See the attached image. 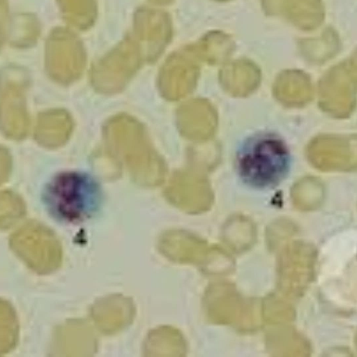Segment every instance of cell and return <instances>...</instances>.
Returning <instances> with one entry per match:
<instances>
[{
	"mask_svg": "<svg viewBox=\"0 0 357 357\" xmlns=\"http://www.w3.org/2000/svg\"><path fill=\"white\" fill-rule=\"evenodd\" d=\"M29 126L24 89L16 84L4 86L0 91V128L9 137L21 139Z\"/></svg>",
	"mask_w": 357,
	"mask_h": 357,
	"instance_id": "277c9868",
	"label": "cell"
},
{
	"mask_svg": "<svg viewBox=\"0 0 357 357\" xmlns=\"http://www.w3.org/2000/svg\"><path fill=\"white\" fill-rule=\"evenodd\" d=\"M70 128V119L66 113L61 110L47 112L38 119L36 138L43 146H57L66 141Z\"/></svg>",
	"mask_w": 357,
	"mask_h": 357,
	"instance_id": "5b68a950",
	"label": "cell"
},
{
	"mask_svg": "<svg viewBox=\"0 0 357 357\" xmlns=\"http://www.w3.org/2000/svg\"><path fill=\"white\" fill-rule=\"evenodd\" d=\"M11 245L15 252L32 268L47 273L54 265L56 247L51 234L44 227L29 224L14 234Z\"/></svg>",
	"mask_w": 357,
	"mask_h": 357,
	"instance_id": "3957f363",
	"label": "cell"
},
{
	"mask_svg": "<svg viewBox=\"0 0 357 357\" xmlns=\"http://www.w3.org/2000/svg\"><path fill=\"white\" fill-rule=\"evenodd\" d=\"M10 158L8 152L0 148V183L9 175L10 170Z\"/></svg>",
	"mask_w": 357,
	"mask_h": 357,
	"instance_id": "ba28073f",
	"label": "cell"
},
{
	"mask_svg": "<svg viewBox=\"0 0 357 357\" xmlns=\"http://www.w3.org/2000/svg\"><path fill=\"white\" fill-rule=\"evenodd\" d=\"M24 206L15 194L0 192V227H8L22 215Z\"/></svg>",
	"mask_w": 357,
	"mask_h": 357,
	"instance_id": "52a82bcc",
	"label": "cell"
},
{
	"mask_svg": "<svg viewBox=\"0 0 357 357\" xmlns=\"http://www.w3.org/2000/svg\"><path fill=\"white\" fill-rule=\"evenodd\" d=\"M53 212L61 220L82 223L100 211L102 195L99 185L90 176L79 173L63 174L56 178L47 191Z\"/></svg>",
	"mask_w": 357,
	"mask_h": 357,
	"instance_id": "7a4b0ae2",
	"label": "cell"
},
{
	"mask_svg": "<svg viewBox=\"0 0 357 357\" xmlns=\"http://www.w3.org/2000/svg\"><path fill=\"white\" fill-rule=\"evenodd\" d=\"M289 152L284 142L273 132L248 139L236 156V169L247 185L260 189L273 188L287 176Z\"/></svg>",
	"mask_w": 357,
	"mask_h": 357,
	"instance_id": "6da1fadb",
	"label": "cell"
},
{
	"mask_svg": "<svg viewBox=\"0 0 357 357\" xmlns=\"http://www.w3.org/2000/svg\"><path fill=\"white\" fill-rule=\"evenodd\" d=\"M17 335V321L12 309L0 301V353L8 350Z\"/></svg>",
	"mask_w": 357,
	"mask_h": 357,
	"instance_id": "8992f818",
	"label": "cell"
}]
</instances>
